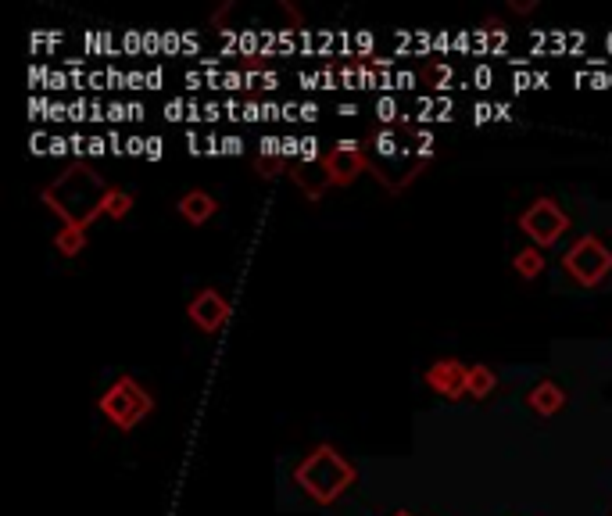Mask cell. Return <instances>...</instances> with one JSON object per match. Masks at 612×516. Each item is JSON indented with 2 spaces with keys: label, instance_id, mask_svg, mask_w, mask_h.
I'll use <instances>...</instances> for the list:
<instances>
[{
  "label": "cell",
  "instance_id": "obj_13",
  "mask_svg": "<svg viewBox=\"0 0 612 516\" xmlns=\"http://www.w3.org/2000/svg\"><path fill=\"white\" fill-rule=\"evenodd\" d=\"M101 212L111 215V219H126V215L133 212V194L119 187H108V194H104V201H101Z\"/></svg>",
  "mask_w": 612,
  "mask_h": 516
},
{
  "label": "cell",
  "instance_id": "obj_14",
  "mask_svg": "<svg viewBox=\"0 0 612 516\" xmlns=\"http://www.w3.org/2000/svg\"><path fill=\"white\" fill-rule=\"evenodd\" d=\"M255 169H258V176H262V180H276L280 172H287V162H283V158H276V162H272V158H258Z\"/></svg>",
  "mask_w": 612,
  "mask_h": 516
},
{
  "label": "cell",
  "instance_id": "obj_2",
  "mask_svg": "<svg viewBox=\"0 0 612 516\" xmlns=\"http://www.w3.org/2000/svg\"><path fill=\"white\" fill-rule=\"evenodd\" d=\"M97 409H101V416L115 430H133L136 423H144L147 416L154 413V398L140 380L122 373V377H115L108 384V391L101 395Z\"/></svg>",
  "mask_w": 612,
  "mask_h": 516
},
{
  "label": "cell",
  "instance_id": "obj_4",
  "mask_svg": "<svg viewBox=\"0 0 612 516\" xmlns=\"http://www.w3.org/2000/svg\"><path fill=\"white\" fill-rule=\"evenodd\" d=\"M519 230L527 233V241L534 248L548 251L570 233V215L562 212V205L555 198H537L519 212Z\"/></svg>",
  "mask_w": 612,
  "mask_h": 516
},
{
  "label": "cell",
  "instance_id": "obj_9",
  "mask_svg": "<svg viewBox=\"0 0 612 516\" xmlns=\"http://www.w3.org/2000/svg\"><path fill=\"white\" fill-rule=\"evenodd\" d=\"M527 405L537 416H555V413H562V405H566V391H562L555 380H541V384L530 387Z\"/></svg>",
  "mask_w": 612,
  "mask_h": 516
},
{
  "label": "cell",
  "instance_id": "obj_8",
  "mask_svg": "<svg viewBox=\"0 0 612 516\" xmlns=\"http://www.w3.org/2000/svg\"><path fill=\"white\" fill-rule=\"evenodd\" d=\"M176 208L190 226H204L215 212H219V201H215L208 190H187V194L176 201Z\"/></svg>",
  "mask_w": 612,
  "mask_h": 516
},
{
  "label": "cell",
  "instance_id": "obj_5",
  "mask_svg": "<svg viewBox=\"0 0 612 516\" xmlns=\"http://www.w3.org/2000/svg\"><path fill=\"white\" fill-rule=\"evenodd\" d=\"M366 169H369V155L358 140H340L337 147H330L319 158V172H323V180L330 187H351Z\"/></svg>",
  "mask_w": 612,
  "mask_h": 516
},
{
  "label": "cell",
  "instance_id": "obj_6",
  "mask_svg": "<svg viewBox=\"0 0 612 516\" xmlns=\"http://www.w3.org/2000/svg\"><path fill=\"white\" fill-rule=\"evenodd\" d=\"M187 316L201 334H219L226 327V319L233 316V305L226 301V294L219 287H201V291L190 298Z\"/></svg>",
  "mask_w": 612,
  "mask_h": 516
},
{
  "label": "cell",
  "instance_id": "obj_15",
  "mask_svg": "<svg viewBox=\"0 0 612 516\" xmlns=\"http://www.w3.org/2000/svg\"><path fill=\"white\" fill-rule=\"evenodd\" d=\"M512 11H516V15H530V11H537V0H512Z\"/></svg>",
  "mask_w": 612,
  "mask_h": 516
},
{
  "label": "cell",
  "instance_id": "obj_7",
  "mask_svg": "<svg viewBox=\"0 0 612 516\" xmlns=\"http://www.w3.org/2000/svg\"><path fill=\"white\" fill-rule=\"evenodd\" d=\"M466 377H469L466 362L437 359V362H430V370H426V387L437 391L441 398H448V402H459V398H466Z\"/></svg>",
  "mask_w": 612,
  "mask_h": 516
},
{
  "label": "cell",
  "instance_id": "obj_12",
  "mask_svg": "<svg viewBox=\"0 0 612 516\" xmlns=\"http://www.w3.org/2000/svg\"><path fill=\"white\" fill-rule=\"evenodd\" d=\"M494 387H498V373H494L491 366H484V362H473V366H469V377H466V395L487 398Z\"/></svg>",
  "mask_w": 612,
  "mask_h": 516
},
{
  "label": "cell",
  "instance_id": "obj_11",
  "mask_svg": "<svg viewBox=\"0 0 612 516\" xmlns=\"http://www.w3.org/2000/svg\"><path fill=\"white\" fill-rule=\"evenodd\" d=\"M86 226H79V223H61V230L54 233V248L61 251L65 258H76L79 251L86 248Z\"/></svg>",
  "mask_w": 612,
  "mask_h": 516
},
{
  "label": "cell",
  "instance_id": "obj_10",
  "mask_svg": "<svg viewBox=\"0 0 612 516\" xmlns=\"http://www.w3.org/2000/svg\"><path fill=\"white\" fill-rule=\"evenodd\" d=\"M544 266H548V258H544V251L534 248V244L519 248L516 258H512V273H516L519 280H537V276L544 273Z\"/></svg>",
  "mask_w": 612,
  "mask_h": 516
},
{
  "label": "cell",
  "instance_id": "obj_1",
  "mask_svg": "<svg viewBox=\"0 0 612 516\" xmlns=\"http://www.w3.org/2000/svg\"><path fill=\"white\" fill-rule=\"evenodd\" d=\"M358 470L351 459H344L333 445H315L298 466H294V484L305 491L315 506H333L348 488H355Z\"/></svg>",
  "mask_w": 612,
  "mask_h": 516
},
{
  "label": "cell",
  "instance_id": "obj_3",
  "mask_svg": "<svg viewBox=\"0 0 612 516\" xmlns=\"http://www.w3.org/2000/svg\"><path fill=\"white\" fill-rule=\"evenodd\" d=\"M562 273L577 287H598L612 273V248L598 233H584L562 251Z\"/></svg>",
  "mask_w": 612,
  "mask_h": 516
},
{
  "label": "cell",
  "instance_id": "obj_16",
  "mask_svg": "<svg viewBox=\"0 0 612 516\" xmlns=\"http://www.w3.org/2000/svg\"><path fill=\"white\" fill-rule=\"evenodd\" d=\"M391 516H416V513H408V509H398V513H391Z\"/></svg>",
  "mask_w": 612,
  "mask_h": 516
}]
</instances>
